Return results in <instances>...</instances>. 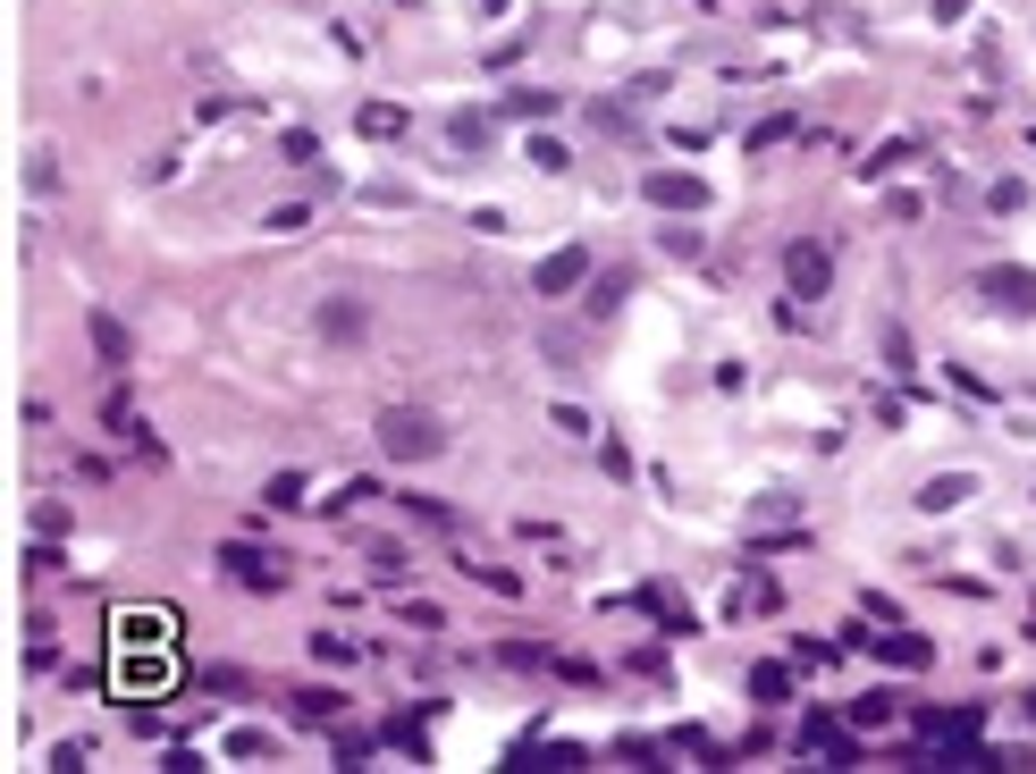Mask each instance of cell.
Here are the masks:
<instances>
[{
	"label": "cell",
	"mask_w": 1036,
	"mask_h": 774,
	"mask_svg": "<svg viewBox=\"0 0 1036 774\" xmlns=\"http://www.w3.org/2000/svg\"><path fill=\"white\" fill-rule=\"evenodd\" d=\"M380 454H397V463H430V454H447V421L430 413V404H388V413H380Z\"/></svg>",
	"instance_id": "cell-1"
},
{
	"label": "cell",
	"mask_w": 1036,
	"mask_h": 774,
	"mask_svg": "<svg viewBox=\"0 0 1036 774\" xmlns=\"http://www.w3.org/2000/svg\"><path fill=\"white\" fill-rule=\"evenodd\" d=\"M784 286H792L801 303H818L825 286H834V253H825L818 236H801V245H784Z\"/></svg>",
	"instance_id": "cell-2"
},
{
	"label": "cell",
	"mask_w": 1036,
	"mask_h": 774,
	"mask_svg": "<svg viewBox=\"0 0 1036 774\" xmlns=\"http://www.w3.org/2000/svg\"><path fill=\"white\" fill-rule=\"evenodd\" d=\"M219 572H228V581H245V589H278V581H287V572H278V556H270V548H245V539H228V548H219Z\"/></svg>",
	"instance_id": "cell-3"
},
{
	"label": "cell",
	"mask_w": 1036,
	"mask_h": 774,
	"mask_svg": "<svg viewBox=\"0 0 1036 774\" xmlns=\"http://www.w3.org/2000/svg\"><path fill=\"white\" fill-rule=\"evenodd\" d=\"M649 203L657 210H708V177H691V169H649Z\"/></svg>",
	"instance_id": "cell-4"
},
{
	"label": "cell",
	"mask_w": 1036,
	"mask_h": 774,
	"mask_svg": "<svg viewBox=\"0 0 1036 774\" xmlns=\"http://www.w3.org/2000/svg\"><path fill=\"white\" fill-rule=\"evenodd\" d=\"M581 278H590V253H581V245H557L548 262L531 270V295H574Z\"/></svg>",
	"instance_id": "cell-5"
},
{
	"label": "cell",
	"mask_w": 1036,
	"mask_h": 774,
	"mask_svg": "<svg viewBox=\"0 0 1036 774\" xmlns=\"http://www.w3.org/2000/svg\"><path fill=\"white\" fill-rule=\"evenodd\" d=\"M978 295H995L1003 312H1036V270L1003 262V270H986V278H978Z\"/></svg>",
	"instance_id": "cell-6"
},
{
	"label": "cell",
	"mask_w": 1036,
	"mask_h": 774,
	"mask_svg": "<svg viewBox=\"0 0 1036 774\" xmlns=\"http://www.w3.org/2000/svg\"><path fill=\"white\" fill-rule=\"evenodd\" d=\"M801 749H809V757H834V766H860V741L834 733V716H809V724H801Z\"/></svg>",
	"instance_id": "cell-7"
},
{
	"label": "cell",
	"mask_w": 1036,
	"mask_h": 774,
	"mask_svg": "<svg viewBox=\"0 0 1036 774\" xmlns=\"http://www.w3.org/2000/svg\"><path fill=\"white\" fill-rule=\"evenodd\" d=\"M868 648H877L884 665H927L936 648H927V631H868Z\"/></svg>",
	"instance_id": "cell-8"
},
{
	"label": "cell",
	"mask_w": 1036,
	"mask_h": 774,
	"mask_svg": "<svg viewBox=\"0 0 1036 774\" xmlns=\"http://www.w3.org/2000/svg\"><path fill=\"white\" fill-rule=\"evenodd\" d=\"M321 337H338V345L363 337V303H354V295H329V303H321Z\"/></svg>",
	"instance_id": "cell-9"
},
{
	"label": "cell",
	"mask_w": 1036,
	"mask_h": 774,
	"mask_svg": "<svg viewBox=\"0 0 1036 774\" xmlns=\"http://www.w3.org/2000/svg\"><path fill=\"white\" fill-rule=\"evenodd\" d=\"M641 615H657V624H666V631H691V606L674 598L666 581H649V589H641Z\"/></svg>",
	"instance_id": "cell-10"
},
{
	"label": "cell",
	"mask_w": 1036,
	"mask_h": 774,
	"mask_svg": "<svg viewBox=\"0 0 1036 774\" xmlns=\"http://www.w3.org/2000/svg\"><path fill=\"white\" fill-rule=\"evenodd\" d=\"M960 497H978V489H969V472H944V480H927V489H919V513H952Z\"/></svg>",
	"instance_id": "cell-11"
},
{
	"label": "cell",
	"mask_w": 1036,
	"mask_h": 774,
	"mask_svg": "<svg viewBox=\"0 0 1036 774\" xmlns=\"http://www.w3.org/2000/svg\"><path fill=\"white\" fill-rule=\"evenodd\" d=\"M94 354L110 362V371H127V354H135V345H127V329H118L110 312H94Z\"/></svg>",
	"instance_id": "cell-12"
},
{
	"label": "cell",
	"mask_w": 1036,
	"mask_h": 774,
	"mask_svg": "<svg viewBox=\"0 0 1036 774\" xmlns=\"http://www.w3.org/2000/svg\"><path fill=\"white\" fill-rule=\"evenodd\" d=\"M354 127H363L371 144H388V135H404V110H397V101H363V110H354Z\"/></svg>",
	"instance_id": "cell-13"
},
{
	"label": "cell",
	"mask_w": 1036,
	"mask_h": 774,
	"mask_svg": "<svg viewBox=\"0 0 1036 774\" xmlns=\"http://www.w3.org/2000/svg\"><path fill=\"white\" fill-rule=\"evenodd\" d=\"M522 160H531V169H548V177H565V169H574V151H565L557 135H531V144H522Z\"/></svg>",
	"instance_id": "cell-14"
},
{
	"label": "cell",
	"mask_w": 1036,
	"mask_h": 774,
	"mask_svg": "<svg viewBox=\"0 0 1036 774\" xmlns=\"http://www.w3.org/2000/svg\"><path fill=\"white\" fill-rule=\"evenodd\" d=\"M851 724H860V733H884V724H893V699H884V690H868V699H851Z\"/></svg>",
	"instance_id": "cell-15"
},
{
	"label": "cell",
	"mask_w": 1036,
	"mask_h": 774,
	"mask_svg": "<svg viewBox=\"0 0 1036 774\" xmlns=\"http://www.w3.org/2000/svg\"><path fill=\"white\" fill-rule=\"evenodd\" d=\"M750 690H759V699H792V674H784V665H750Z\"/></svg>",
	"instance_id": "cell-16"
},
{
	"label": "cell",
	"mask_w": 1036,
	"mask_h": 774,
	"mask_svg": "<svg viewBox=\"0 0 1036 774\" xmlns=\"http://www.w3.org/2000/svg\"><path fill=\"white\" fill-rule=\"evenodd\" d=\"M498 110H506V118H548V110H557V94H506Z\"/></svg>",
	"instance_id": "cell-17"
},
{
	"label": "cell",
	"mask_w": 1036,
	"mask_h": 774,
	"mask_svg": "<svg viewBox=\"0 0 1036 774\" xmlns=\"http://www.w3.org/2000/svg\"><path fill=\"white\" fill-rule=\"evenodd\" d=\"M447 135H456V151H489V118H472V110H463Z\"/></svg>",
	"instance_id": "cell-18"
},
{
	"label": "cell",
	"mask_w": 1036,
	"mask_h": 774,
	"mask_svg": "<svg viewBox=\"0 0 1036 774\" xmlns=\"http://www.w3.org/2000/svg\"><path fill=\"white\" fill-rule=\"evenodd\" d=\"M624 295H633V278H624V270H615V278H598V295H590V312H598V321H607V312H615V303H624Z\"/></svg>",
	"instance_id": "cell-19"
},
{
	"label": "cell",
	"mask_w": 1036,
	"mask_h": 774,
	"mask_svg": "<svg viewBox=\"0 0 1036 774\" xmlns=\"http://www.w3.org/2000/svg\"><path fill=\"white\" fill-rule=\"evenodd\" d=\"M775 144H792V118H759L750 127V151H775Z\"/></svg>",
	"instance_id": "cell-20"
},
{
	"label": "cell",
	"mask_w": 1036,
	"mask_h": 774,
	"mask_svg": "<svg viewBox=\"0 0 1036 774\" xmlns=\"http://www.w3.org/2000/svg\"><path fill=\"white\" fill-rule=\"evenodd\" d=\"M295 227H312L304 203H278V210H270V236H295Z\"/></svg>",
	"instance_id": "cell-21"
},
{
	"label": "cell",
	"mask_w": 1036,
	"mask_h": 774,
	"mask_svg": "<svg viewBox=\"0 0 1036 774\" xmlns=\"http://www.w3.org/2000/svg\"><path fill=\"white\" fill-rule=\"evenodd\" d=\"M363 565H371V572H388V581H397V572H404V548H397V539H380V548H371Z\"/></svg>",
	"instance_id": "cell-22"
},
{
	"label": "cell",
	"mask_w": 1036,
	"mask_h": 774,
	"mask_svg": "<svg viewBox=\"0 0 1036 774\" xmlns=\"http://www.w3.org/2000/svg\"><path fill=\"white\" fill-rule=\"evenodd\" d=\"M270 506H304V472H278V480H270Z\"/></svg>",
	"instance_id": "cell-23"
},
{
	"label": "cell",
	"mask_w": 1036,
	"mask_h": 774,
	"mask_svg": "<svg viewBox=\"0 0 1036 774\" xmlns=\"http://www.w3.org/2000/svg\"><path fill=\"white\" fill-rule=\"evenodd\" d=\"M295 716H321V724H329V716H338V690H304V699H295Z\"/></svg>",
	"instance_id": "cell-24"
},
{
	"label": "cell",
	"mask_w": 1036,
	"mask_h": 774,
	"mask_svg": "<svg viewBox=\"0 0 1036 774\" xmlns=\"http://www.w3.org/2000/svg\"><path fill=\"white\" fill-rule=\"evenodd\" d=\"M969 9H978V0H936V26H960Z\"/></svg>",
	"instance_id": "cell-25"
},
{
	"label": "cell",
	"mask_w": 1036,
	"mask_h": 774,
	"mask_svg": "<svg viewBox=\"0 0 1036 774\" xmlns=\"http://www.w3.org/2000/svg\"><path fill=\"white\" fill-rule=\"evenodd\" d=\"M1028 716H1036V699H1028Z\"/></svg>",
	"instance_id": "cell-26"
}]
</instances>
